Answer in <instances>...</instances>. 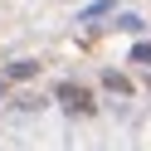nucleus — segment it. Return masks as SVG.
I'll return each mask as SVG.
<instances>
[{"label":"nucleus","instance_id":"1","mask_svg":"<svg viewBox=\"0 0 151 151\" xmlns=\"http://www.w3.org/2000/svg\"><path fill=\"white\" fill-rule=\"evenodd\" d=\"M59 98L68 102V107H78V112H88V107H93V93H88V88H78V83H59Z\"/></svg>","mask_w":151,"mask_h":151},{"label":"nucleus","instance_id":"2","mask_svg":"<svg viewBox=\"0 0 151 151\" xmlns=\"http://www.w3.org/2000/svg\"><path fill=\"white\" fill-rule=\"evenodd\" d=\"M102 83H107V88H112V93H122V98H127V93H132V83H127V78H122V73H107V78H102Z\"/></svg>","mask_w":151,"mask_h":151},{"label":"nucleus","instance_id":"3","mask_svg":"<svg viewBox=\"0 0 151 151\" xmlns=\"http://www.w3.org/2000/svg\"><path fill=\"white\" fill-rule=\"evenodd\" d=\"M112 10V0H98V5H88V10H83V20H98V15H107Z\"/></svg>","mask_w":151,"mask_h":151},{"label":"nucleus","instance_id":"4","mask_svg":"<svg viewBox=\"0 0 151 151\" xmlns=\"http://www.w3.org/2000/svg\"><path fill=\"white\" fill-rule=\"evenodd\" d=\"M132 63H151V44H141V49L132 54Z\"/></svg>","mask_w":151,"mask_h":151}]
</instances>
